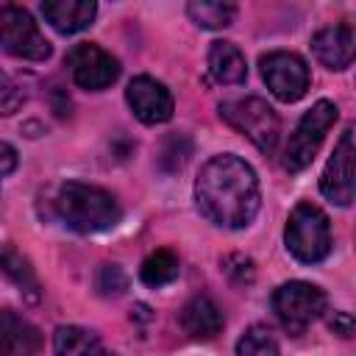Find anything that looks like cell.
<instances>
[{"label": "cell", "instance_id": "9", "mask_svg": "<svg viewBox=\"0 0 356 356\" xmlns=\"http://www.w3.org/2000/svg\"><path fill=\"white\" fill-rule=\"evenodd\" d=\"M67 64H70L72 81L81 89H89V92L108 89L120 78V61L111 53H106L103 47L92 44V42L75 44L67 53Z\"/></svg>", "mask_w": 356, "mask_h": 356}, {"label": "cell", "instance_id": "6", "mask_svg": "<svg viewBox=\"0 0 356 356\" xmlns=\"http://www.w3.org/2000/svg\"><path fill=\"white\" fill-rule=\"evenodd\" d=\"M325 292L309 281H286L273 292V312L292 337H300L325 312Z\"/></svg>", "mask_w": 356, "mask_h": 356}, {"label": "cell", "instance_id": "26", "mask_svg": "<svg viewBox=\"0 0 356 356\" xmlns=\"http://www.w3.org/2000/svg\"><path fill=\"white\" fill-rule=\"evenodd\" d=\"M328 325H331V331L339 334V337H350V334H353V317H350L348 312H334L331 320H328Z\"/></svg>", "mask_w": 356, "mask_h": 356}, {"label": "cell", "instance_id": "18", "mask_svg": "<svg viewBox=\"0 0 356 356\" xmlns=\"http://www.w3.org/2000/svg\"><path fill=\"white\" fill-rule=\"evenodd\" d=\"M0 273L25 295V300L28 303H36L39 298H42V286H39V278H36V273H33V267L19 256V253H14V250H6L3 256H0Z\"/></svg>", "mask_w": 356, "mask_h": 356}, {"label": "cell", "instance_id": "5", "mask_svg": "<svg viewBox=\"0 0 356 356\" xmlns=\"http://www.w3.org/2000/svg\"><path fill=\"white\" fill-rule=\"evenodd\" d=\"M337 117H339V108L331 100H317L300 117V122H298V128L289 136V145L284 150V161L281 164H284L286 172H300L314 161V156H317L325 134L334 128Z\"/></svg>", "mask_w": 356, "mask_h": 356}, {"label": "cell", "instance_id": "13", "mask_svg": "<svg viewBox=\"0 0 356 356\" xmlns=\"http://www.w3.org/2000/svg\"><path fill=\"white\" fill-rule=\"evenodd\" d=\"M42 14L58 33H78L95 22L97 0H42Z\"/></svg>", "mask_w": 356, "mask_h": 356}, {"label": "cell", "instance_id": "20", "mask_svg": "<svg viewBox=\"0 0 356 356\" xmlns=\"http://www.w3.org/2000/svg\"><path fill=\"white\" fill-rule=\"evenodd\" d=\"M178 273H181L178 256H175L172 250H167V248L150 253V256L142 261V267H139V278H142V284H147V286H164V284L175 281Z\"/></svg>", "mask_w": 356, "mask_h": 356}, {"label": "cell", "instance_id": "1", "mask_svg": "<svg viewBox=\"0 0 356 356\" xmlns=\"http://www.w3.org/2000/svg\"><path fill=\"white\" fill-rule=\"evenodd\" d=\"M195 200L200 214L220 228H248L261 206V189L253 167L234 156H211L195 181Z\"/></svg>", "mask_w": 356, "mask_h": 356}, {"label": "cell", "instance_id": "8", "mask_svg": "<svg viewBox=\"0 0 356 356\" xmlns=\"http://www.w3.org/2000/svg\"><path fill=\"white\" fill-rule=\"evenodd\" d=\"M261 67V78L267 83V89L281 100V103H295L306 95L309 89V67L298 53L289 50H273L267 56H261L259 61Z\"/></svg>", "mask_w": 356, "mask_h": 356}, {"label": "cell", "instance_id": "27", "mask_svg": "<svg viewBox=\"0 0 356 356\" xmlns=\"http://www.w3.org/2000/svg\"><path fill=\"white\" fill-rule=\"evenodd\" d=\"M17 170V150L8 142H0V178Z\"/></svg>", "mask_w": 356, "mask_h": 356}, {"label": "cell", "instance_id": "12", "mask_svg": "<svg viewBox=\"0 0 356 356\" xmlns=\"http://www.w3.org/2000/svg\"><path fill=\"white\" fill-rule=\"evenodd\" d=\"M317 61L328 70H348L353 61V31L350 25H328L312 36Z\"/></svg>", "mask_w": 356, "mask_h": 356}, {"label": "cell", "instance_id": "24", "mask_svg": "<svg viewBox=\"0 0 356 356\" xmlns=\"http://www.w3.org/2000/svg\"><path fill=\"white\" fill-rule=\"evenodd\" d=\"M95 286L103 298H120L128 289V275L122 273L120 264H100L95 275Z\"/></svg>", "mask_w": 356, "mask_h": 356}, {"label": "cell", "instance_id": "25", "mask_svg": "<svg viewBox=\"0 0 356 356\" xmlns=\"http://www.w3.org/2000/svg\"><path fill=\"white\" fill-rule=\"evenodd\" d=\"M220 267H222V273H225L236 286H245V284H250V281L256 278V267H253V261H250L248 256H242V253H231V256H225V259L220 261Z\"/></svg>", "mask_w": 356, "mask_h": 356}, {"label": "cell", "instance_id": "15", "mask_svg": "<svg viewBox=\"0 0 356 356\" xmlns=\"http://www.w3.org/2000/svg\"><path fill=\"white\" fill-rule=\"evenodd\" d=\"M42 348L39 328L17 312H0V353H36Z\"/></svg>", "mask_w": 356, "mask_h": 356}, {"label": "cell", "instance_id": "10", "mask_svg": "<svg viewBox=\"0 0 356 356\" xmlns=\"http://www.w3.org/2000/svg\"><path fill=\"white\" fill-rule=\"evenodd\" d=\"M353 156H356L353 128H345L320 178V192L337 206L353 203Z\"/></svg>", "mask_w": 356, "mask_h": 356}, {"label": "cell", "instance_id": "19", "mask_svg": "<svg viewBox=\"0 0 356 356\" xmlns=\"http://www.w3.org/2000/svg\"><path fill=\"white\" fill-rule=\"evenodd\" d=\"M53 350L61 353V356L64 353L67 356H75V353H103V342L97 339V334H92L86 328L61 325L53 334Z\"/></svg>", "mask_w": 356, "mask_h": 356}, {"label": "cell", "instance_id": "7", "mask_svg": "<svg viewBox=\"0 0 356 356\" xmlns=\"http://www.w3.org/2000/svg\"><path fill=\"white\" fill-rule=\"evenodd\" d=\"M0 47L25 61H44L53 50L33 17L17 3H0Z\"/></svg>", "mask_w": 356, "mask_h": 356}, {"label": "cell", "instance_id": "17", "mask_svg": "<svg viewBox=\"0 0 356 356\" xmlns=\"http://www.w3.org/2000/svg\"><path fill=\"white\" fill-rule=\"evenodd\" d=\"M186 14L197 28L220 31L236 19L234 0H186Z\"/></svg>", "mask_w": 356, "mask_h": 356}, {"label": "cell", "instance_id": "2", "mask_svg": "<svg viewBox=\"0 0 356 356\" xmlns=\"http://www.w3.org/2000/svg\"><path fill=\"white\" fill-rule=\"evenodd\" d=\"M53 209L58 220L75 234L108 231L122 217V209L108 189L95 186V184H81V181L61 184L53 197Z\"/></svg>", "mask_w": 356, "mask_h": 356}, {"label": "cell", "instance_id": "3", "mask_svg": "<svg viewBox=\"0 0 356 356\" xmlns=\"http://www.w3.org/2000/svg\"><path fill=\"white\" fill-rule=\"evenodd\" d=\"M284 242L286 250L303 261V264H317L331 253V222L325 217L323 209H317L314 203H298L286 220V231H284Z\"/></svg>", "mask_w": 356, "mask_h": 356}, {"label": "cell", "instance_id": "4", "mask_svg": "<svg viewBox=\"0 0 356 356\" xmlns=\"http://www.w3.org/2000/svg\"><path fill=\"white\" fill-rule=\"evenodd\" d=\"M220 117L234 131L248 136L264 156L275 153L278 136H281V122H278V114L273 111V106L267 100H261V97L225 100V103H220Z\"/></svg>", "mask_w": 356, "mask_h": 356}, {"label": "cell", "instance_id": "23", "mask_svg": "<svg viewBox=\"0 0 356 356\" xmlns=\"http://www.w3.org/2000/svg\"><path fill=\"white\" fill-rule=\"evenodd\" d=\"M25 100H28L25 86L14 75L0 70V117H8L14 111H19L25 106Z\"/></svg>", "mask_w": 356, "mask_h": 356}, {"label": "cell", "instance_id": "21", "mask_svg": "<svg viewBox=\"0 0 356 356\" xmlns=\"http://www.w3.org/2000/svg\"><path fill=\"white\" fill-rule=\"evenodd\" d=\"M192 156V142L189 136L184 134H170L164 142H161V150H159V167L164 172H181L184 164L189 161Z\"/></svg>", "mask_w": 356, "mask_h": 356}, {"label": "cell", "instance_id": "16", "mask_svg": "<svg viewBox=\"0 0 356 356\" xmlns=\"http://www.w3.org/2000/svg\"><path fill=\"white\" fill-rule=\"evenodd\" d=\"M209 72L217 83L234 86L248 78V61L234 42L220 39V42H211L209 47Z\"/></svg>", "mask_w": 356, "mask_h": 356}, {"label": "cell", "instance_id": "11", "mask_svg": "<svg viewBox=\"0 0 356 356\" xmlns=\"http://www.w3.org/2000/svg\"><path fill=\"white\" fill-rule=\"evenodd\" d=\"M125 100H128L131 111L136 114V120H142L145 125L167 122L175 108L170 89L150 75H136L125 89Z\"/></svg>", "mask_w": 356, "mask_h": 356}, {"label": "cell", "instance_id": "14", "mask_svg": "<svg viewBox=\"0 0 356 356\" xmlns=\"http://www.w3.org/2000/svg\"><path fill=\"white\" fill-rule=\"evenodd\" d=\"M222 325H225V317L209 295H197L181 309V328L192 339H214L222 331Z\"/></svg>", "mask_w": 356, "mask_h": 356}, {"label": "cell", "instance_id": "22", "mask_svg": "<svg viewBox=\"0 0 356 356\" xmlns=\"http://www.w3.org/2000/svg\"><path fill=\"white\" fill-rule=\"evenodd\" d=\"M236 353L242 356H267V353H278V342L273 339L270 328L264 325H253L242 334V339L236 342Z\"/></svg>", "mask_w": 356, "mask_h": 356}]
</instances>
